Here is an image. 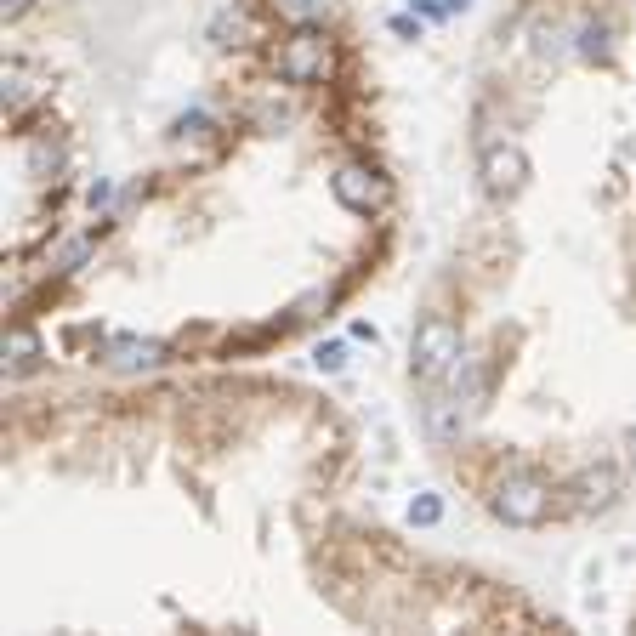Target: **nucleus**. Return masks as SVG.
Here are the masks:
<instances>
[{
    "label": "nucleus",
    "instance_id": "nucleus-1",
    "mask_svg": "<svg viewBox=\"0 0 636 636\" xmlns=\"http://www.w3.org/2000/svg\"><path fill=\"white\" fill-rule=\"evenodd\" d=\"M455 364H460V330L443 313H426L415 324V341H409V370L421 375V381H438Z\"/></svg>",
    "mask_w": 636,
    "mask_h": 636
},
{
    "label": "nucleus",
    "instance_id": "nucleus-2",
    "mask_svg": "<svg viewBox=\"0 0 636 636\" xmlns=\"http://www.w3.org/2000/svg\"><path fill=\"white\" fill-rule=\"evenodd\" d=\"M551 512V489L529 472H512L506 483L495 489V517H506L512 529H540Z\"/></svg>",
    "mask_w": 636,
    "mask_h": 636
},
{
    "label": "nucleus",
    "instance_id": "nucleus-3",
    "mask_svg": "<svg viewBox=\"0 0 636 636\" xmlns=\"http://www.w3.org/2000/svg\"><path fill=\"white\" fill-rule=\"evenodd\" d=\"M324 74H330V40H324L313 23H307V29H296V35L284 40V52H279V80H284V86H318Z\"/></svg>",
    "mask_w": 636,
    "mask_h": 636
},
{
    "label": "nucleus",
    "instance_id": "nucleus-4",
    "mask_svg": "<svg viewBox=\"0 0 636 636\" xmlns=\"http://www.w3.org/2000/svg\"><path fill=\"white\" fill-rule=\"evenodd\" d=\"M477 177H483V194L489 199H512L529 182V154L517 142H489L483 159H477Z\"/></svg>",
    "mask_w": 636,
    "mask_h": 636
},
{
    "label": "nucleus",
    "instance_id": "nucleus-5",
    "mask_svg": "<svg viewBox=\"0 0 636 636\" xmlns=\"http://www.w3.org/2000/svg\"><path fill=\"white\" fill-rule=\"evenodd\" d=\"M330 188H336V199H341V205H347L353 216H370L375 205H381V182H375L364 165H341Z\"/></svg>",
    "mask_w": 636,
    "mask_h": 636
},
{
    "label": "nucleus",
    "instance_id": "nucleus-6",
    "mask_svg": "<svg viewBox=\"0 0 636 636\" xmlns=\"http://www.w3.org/2000/svg\"><path fill=\"white\" fill-rule=\"evenodd\" d=\"M159 358H165V347L159 341H137V336H120L114 347H108V364L125 375H137V370H154Z\"/></svg>",
    "mask_w": 636,
    "mask_h": 636
},
{
    "label": "nucleus",
    "instance_id": "nucleus-7",
    "mask_svg": "<svg viewBox=\"0 0 636 636\" xmlns=\"http://www.w3.org/2000/svg\"><path fill=\"white\" fill-rule=\"evenodd\" d=\"M574 495H580V506H608V500L619 495L614 466H597V472H585L580 483H574Z\"/></svg>",
    "mask_w": 636,
    "mask_h": 636
},
{
    "label": "nucleus",
    "instance_id": "nucleus-8",
    "mask_svg": "<svg viewBox=\"0 0 636 636\" xmlns=\"http://www.w3.org/2000/svg\"><path fill=\"white\" fill-rule=\"evenodd\" d=\"M35 358H40V341L35 330H12V370H35Z\"/></svg>",
    "mask_w": 636,
    "mask_h": 636
},
{
    "label": "nucleus",
    "instance_id": "nucleus-9",
    "mask_svg": "<svg viewBox=\"0 0 636 636\" xmlns=\"http://www.w3.org/2000/svg\"><path fill=\"white\" fill-rule=\"evenodd\" d=\"M438 517H443V500H438V495H421V500H409V523H415V529H432Z\"/></svg>",
    "mask_w": 636,
    "mask_h": 636
},
{
    "label": "nucleus",
    "instance_id": "nucleus-10",
    "mask_svg": "<svg viewBox=\"0 0 636 636\" xmlns=\"http://www.w3.org/2000/svg\"><path fill=\"white\" fill-rule=\"evenodd\" d=\"M432 432H438V438H455V432H460V404H438V409H432Z\"/></svg>",
    "mask_w": 636,
    "mask_h": 636
},
{
    "label": "nucleus",
    "instance_id": "nucleus-11",
    "mask_svg": "<svg viewBox=\"0 0 636 636\" xmlns=\"http://www.w3.org/2000/svg\"><path fill=\"white\" fill-rule=\"evenodd\" d=\"M341 364H347V347H341V341H330V347H318V370H330V375H336Z\"/></svg>",
    "mask_w": 636,
    "mask_h": 636
},
{
    "label": "nucleus",
    "instance_id": "nucleus-12",
    "mask_svg": "<svg viewBox=\"0 0 636 636\" xmlns=\"http://www.w3.org/2000/svg\"><path fill=\"white\" fill-rule=\"evenodd\" d=\"M284 6H290L296 18H313V12H318V6H324V0H284Z\"/></svg>",
    "mask_w": 636,
    "mask_h": 636
},
{
    "label": "nucleus",
    "instance_id": "nucleus-13",
    "mask_svg": "<svg viewBox=\"0 0 636 636\" xmlns=\"http://www.w3.org/2000/svg\"><path fill=\"white\" fill-rule=\"evenodd\" d=\"M392 29H398L404 40H421V23H409V18H392Z\"/></svg>",
    "mask_w": 636,
    "mask_h": 636
},
{
    "label": "nucleus",
    "instance_id": "nucleus-14",
    "mask_svg": "<svg viewBox=\"0 0 636 636\" xmlns=\"http://www.w3.org/2000/svg\"><path fill=\"white\" fill-rule=\"evenodd\" d=\"M466 6H472V0H443V12H466Z\"/></svg>",
    "mask_w": 636,
    "mask_h": 636
},
{
    "label": "nucleus",
    "instance_id": "nucleus-15",
    "mask_svg": "<svg viewBox=\"0 0 636 636\" xmlns=\"http://www.w3.org/2000/svg\"><path fill=\"white\" fill-rule=\"evenodd\" d=\"M625 449H631V460H636V426H631V438H625Z\"/></svg>",
    "mask_w": 636,
    "mask_h": 636
},
{
    "label": "nucleus",
    "instance_id": "nucleus-16",
    "mask_svg": "<svg viewBox=\"0 0 636 636\" xmlns=\"http://www.w3.org/2000/svg\"><path fill=\"white\" fill-rule=\"evenodd\" d=\"M6 12H18V0H6Z\"/></svg>",
    "mask_w": 636,
    "mask_h": 636
},
{
    "label": "nucleus",
    "instance_id": "nucleus-17",
    "mask_svg": "<svg viewBox=\"0 0 636 636\" xmlns=\"http://www.w3.org/2000/svg\"><path fill=\"white\" fill-rule=\"evenodd\" d=\"M409 6H415V0H409ZM421 6H426V0H421Z\"/></svg>",
    "mask_w": 636,
    "mask_h": 636
}]
</instances>
